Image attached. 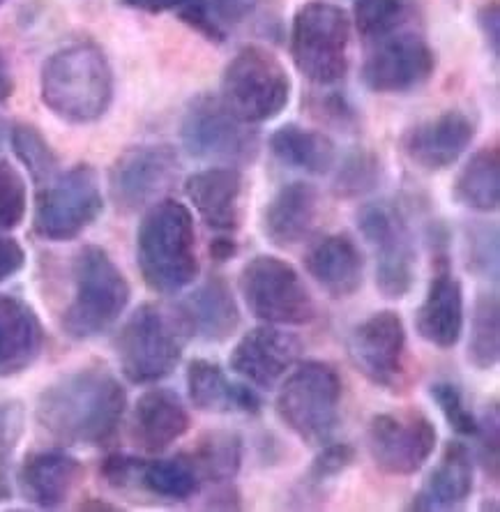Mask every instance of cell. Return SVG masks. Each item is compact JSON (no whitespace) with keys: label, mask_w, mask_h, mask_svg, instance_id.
I'll list each match as a JSON object with an SVG mask.
<instances>
[{"label":"cell","mask_w":500,"mask_h":512,"mask_svg":"<svg viewBox=\"0 0 500 512\" xmlns=\"http://www.w3.org/2000/svg\"><path fill=\"white\" fill-rule=\"evenodd\" d=\"M127 409V393L106 367H81L63 374L37 397L35 418L65 446H104L116 436Z\"/></svg>","instance_id":"6da1fadb"},{"label":"cell","mask_w":500,"mask_h":512,"mask_svg":"<svg viewBox=\"0 0 500 512\" xmlns=\"http://www.w3.org/2000/svg\"><path fill=\"white\" fill-rule=\"evenodd\" d=\"M40 97L53 116L70 125H90L113 102V70L93 42H74L53 51L40 74Z\"/></svg>","instance_id":"7a4b0ae2"},{"label":"cell","mask_w":500,"mask_h":512,"mask_svg":"<svg viewBox=\"0 0 500 512\" xmlns=\"http://www.w3.org/2000/svg\"><path fill=\"white\" fill-rule=\"evenodd\" d=\"M136 263L150 291L173 296L194 284L201 263L196 254L194 217L185 203L159 199L136 231Z\"/></svg>","instance_id":"3957f363"},{"label":"cell","mask_w":500,"mask_h":512,"mask_svg":"<svg viewBox=\"0 0 500 512\" xmlns=\"http://www.w3.org/2000/svg\"><path fill=\"white\" fill-rule=\"evenodd\" d=\"M192 326L180 305L143 303L130 314L116 335V356L127 381L148 386L173 374Z\"/></svg>","instance_id":"277c9868"},{"label":"cell","mask_w":500,"mask_h":512,"mask_svg":"<svg viewBox=\"0 0 500 512\" xmlns=\"http://www.w3.org/2000/svg\"><path fill=\"white\" fill-rule=\"evenodd\" d=\"M74 293L63 312V330L72 340H93L113 328L130 305V282L106 250L86 245L72 266Z\"/></svg>","instance_id":"5b68a950"},{"label":"cell","mask_w":500,"mask_h":512,"mask_svg":"<svg viewBox=\"0 0 500 512\" xmlns=\"http://www.w3.org/2000/svg\"><path fill=\"white\" fill-rule=\"evenodd\" d=\"M342 379L323 360H305L286 379L277 395V416L309 446H325L342 420Z\"/></svg>","instance_id":"8992f818"},{"label":"cell","mask_w":500,"mask_h":512,"mask_svg":"<svg viewBox=\"0 0 500 512\" xmlns=\"http://www.w3.org/2000/svg\"><path fill=\"white\" fill-rule=\"evenodd\" d=\"M291 88L282 60L259 44H247L224 67L219 100L242 123L261 125L289 107Z\"/></svg>","instance_id":"52a82bcc"},{"label":"cell","mask_w":500,"mask_h":512,"mask_svg":"<svg viewBox=\"0 0 500 512\" xmlns=\"http://www.w3.org/2000/svg\"><path fill=\"white\" fill-rule=\"evenodd\" d=\"M351 19L339 5L305 3L291 24V58L298 72L316 86H335L348 72Z\"/></svg>","instance_id":"ba28073f"},{"label":"cell","mask_w":500,"mask_h":512,"mask_svg":"<svg viewBox=\"0 0 500 512\" xmlns=\"http://www.w3.org/2000/svg\"><path fill=\"white\" fill-rule=\"evenodd\" d=\"M180 141L194 160L212 167H247L261 150V137L254 125L242 123L210 93L196 95L187 104L180 120Z\"/></svg>","instance_id":"9c48e42d"},{"label":"cell","mask_w":500,"mask_h":512,"mask_svg":"<svg viewBox=\"0 0 500 512\" xmlns=\"http://www.w3.org/2000/svg\"><path fill=\"white\" fill-rule=\"evenodd\" d=\"M102 210L104 197L97 171L90 164H77L40 185L33 229L51 243H67L93 227Z\"/></svg>","instance_id":"30bf717a"},{"label":"cell","mask_w":500,"mask_h":512,"mask_svg":"<svg viewBox=\"0 0 500 512\" xmlns=\"http://www.w3.org/2000/svg\"><path fill=\"white\" fill-rule=\"evenodd\" d=\"M240 293L247 310L270 326H305L316 305L298 270L279 256L259 254L240 273Z\"/></svg>","instance_id":"8fae6325"},{"label":"cell","mask_w":500,"mask_h":512,"mask_svg":"<svg viewBox=\"0 0 500 512\" xmlns=\"http://www.w3.org/2000/svg\"><path fill=\"white\" fill-rule=\"evenodd\" d=\"M362 236L376 252V286L385 298L399 300L411 293L415 282V245L411 229L397 206L388 201L367 203L360 210Z\"/></svg>","instance_id":"7c38bea8"},{"label":"cell","mask_w":500,"mask_h":512,"mask_svg":"<svg viewBox=\"0 0 500 512\" xmlns=\"http://www.w3.org/2000/svg\"><path fill=\"white\" fill-rule=\"evenodd\" d=\"M436 441V425L418 409L378 413L367 429L369 455L385 476L418 473L434 455Z\"/></svg>","instance_id":"4fadbf2b"},{"label":"cell","mask_w":500,"mask_h":512,"mask_svg":"<svg viewBox=\"0 0 500 512\" xmlns=\"http://www.w3.org/2000/svg\"><path fill=\"white\" fill-rule=\"evenodd\" d=\"M180 160L176 150L164 143H143L118 155L109 171V192L118 210L139 213L164 199L176 185Z\"/></svg>","instance_id":"5bb4252c"},{"label":"cell","mask_w":500,"mask_h":512,"mask_svg":"<svg viewBox=\"0 0 500 512\" xmlns=\"http://www.w3.org/2000/svg\"><path fill=\"white\" fill-rule=\"evenodd\" d=\"M348 356L376 388L397 393L408 379V337L401 316L392 310L374 312L353 328Z\"/></svg>","instance_id":"9a60e30c"},{"label":"cell","mask_w":500,"mask_h":512,"mask_svg":"<svg viewBox=\"0 0 500 512\" xmlns=\"http://www.w3.org/2000/svg\"><path fill=\"white\" fill-rule=\"evenodd\" d=\"M436 54L424 37L401 33L374 44L369 58L362 65V84L371 93L401 95L411 93L434 77Z\"/></svg>","instance_id":"2e32d148"},{"label":"cell","mask_w":500,"mask_h":512,"mask_svg":"<svg viewBox=\"0 0 500 512\" xmlns=\"http://www.w3.org/2000/svg\"><path fill=\"white\" fill-rule=\"evenodd\" d=\"M300 351L298 337L265 323L240 337L231 351L229 365L252 386L272 390L298 365Z\"/></svg>","instance_id":"e0dca14e"},{"label":"cell","mask_w":500,"mask_h":512,"mask_svg":"<svg viewBox=\"0 0 500 512\" xmlns=\"http://www.w3.org/2000/svg\"><path fill=\"white\" fill-rule=\"evenodd\" d=\"M475 139V120L459 109L413 125L401 137L406 160L422 171H445L461 160Z\"/></svg>","instance_id":"ac0fdd59"},{"label":"cell","mask_w":500,"mask_h":512,"mask_svg":"<svg viewBox=\"0 0 500 512\" xmlns=\"http://www.w3.org/2000/svg\"><path fill=\"white\" fill-rule=\"evenodd\" d=\"M464 289L452 275L448 256H438L427 296L415 312V330L424 342L452 349L464 335Z\"/></svg>","instance_id":"d6986e66"},{"label":"cell","mask_w":500,"mask_h":512,"mask_svg":"<svg viewBox=\"0 0 500 512\" xmlns=\"http://www.w3.org/2000/svg\"><path fill=\"white\" fill-rule=\"evenodd\" d=\"M176 12L196 33L219 44L240 30L270 33V26L277 24L272 0H185Z\"/></svg>","instance_id":"ffe728a7"},{"label":"cell","mask_w":500,"mask_h":512,"mask_svg":"<svg viewBox=\"0 0 500 512\" xmlns=\"http://www.w3.org/2000/svg\"><path fill=\"white\" fill-rule=\"evenodd\" d=\"M185 194L212 231L229 236L240 227L245 199V178L240 169L210 167L196 171L185 180Z\"/></svg>","instance_id":"44dd1931"},{"label":"cell","mask_w":500,"mask_h":512,"mask_svg":"<svg viewBox=\"0 0 500 512\" xmlns=\"http://www.w3.org/2000/svg\"><path fill=\"white\" fill-rule=\"evenodd\" d=\"M309 277L332 298H348L365 280V256L348 233L318 238L305 254Z\"/></svg>","instance_id":"7402d4cb"},{"label":"cell","mask_w":500,"mask_h":512,"mask_svg":"<svg viewBox=\"0 0 500 512\" xmlns=\"http://www.w3.org/2000/svg\"><path fill=\"white\" fill-rule=\"evenodd\" d=\"M17 480L28 503L40 508H58L79 487L83 466L65 450H37L21 462Z\"/></svg>","instance_id":"603a6c76"},{"label":"cell","mask_w":500,"mask_h":512,"mask_svg":"<svg viewBox=\"0 0 500 512\" xmlns=\"http://www.w3.org/2000/svg\"><path fill=\"white\" fill-rule=\"evenodd\" d=\"M44 328L26 300L0 296V379L30 370L42 356Z\"/></svg>","instance_id":"cb8c5ba5"},{"label":"cell","mask_w":500,"mask_h":512,"mask_svg":"<svg viewBox=\"0 0 500 512\" xmlns=\"http://www.w3.org/2000/svg\"><path fill=\"white\" fill-rule=\"evenodd\" d=\"M189 432V413L173 390L150 388L134 404L132 439L146 453H164Z\"/></svg>","instance_id":"d4e9b609"},{"label":"cell","mask_w":500,"mask_h":512,"mask_svg":"<svg viewBox=\"0 0 500 512\" xmlns=\"http://www.w3.org/2000/svg\"><path fill=\"white\" fill-rule=\"evenodd\" d=\"M318 220V190L305 180L279 187L263 208L261 229L277 247H293L314 231Z\"/></svg>","instance_id":"484cf974"},{"label":"cell","mask_w":500,"mask_h":512,"mask_svg":"<svg viewBox=\"0 0 500 512\" xmlns=\"http://www.w3.org/2000/svg\"><path fill=\"white\" fill-rule=\"evenodd\" d=\"M473 494V457L461 441H450L443 455L413 496L411 510H454Z\"/></svg>","instance_id":"4316f807"},{"label":"cell","mask_w":500,"mask_h":512,"mask_svg":"<svg viewBox=\"0 0 500 512\" xmlns=\"http://www.w3.org/2000/svg\"><path fill=\"white\" fill-rule=\"evenodd\" d=\"M187 393L194 409L206 413H261V397L245 383L231 381L222 367L206 358L187 365Z\"/></svg>","instance_id":"83f0119b"},{"label":"cell","mask_w":500,"mask_h":512,"mask_svg":"<svg viewBox=\"0 0 500 512\" xmlns=\"http://www.w3.org/2000/svg\"><path fill=\"white\" fill-rule=\"evenodd\" d=\"M192 335L206 342H226L240 328V310L231 286L222 277H210L180 303Z\"/></svg>","instance_id":"f1b7e54d"},{"label":"cell","mask_w":500,"mask_h":512,"mask_svg":"<svg viewBox=\"0 0 500 512\" xmlns=\"http://www.w3.org/2000/svg\"><path fill=\"white\" fill-rule=\"evenodd\" d=\"M270 153L286 167L300 169L312 176L330 173L337 164V146L328 134L307 130L302 125H282L268 141Z\"/></svg>","instance_id":"f546056e"},{"label":"cell","mask_w":500,"mask_h":512,"mask_svg":"<svg viewBox=\"0 0 500 512\" xmlns=\"http://www.w3.org/2000/svg\"><path fill=\"white\" fill-rule=\"evenodd\" d=\"M452 197L473 213H494L500 203V150L484 146L471 155L452 185Z\"/></svg>","instance_id":"4dcf8cb0"},{"label":"cell","mask_w":500,"mask_h":512,"mask_svg":"<svg viewBox=\"0 0 500 512\" xmlns=\"http://www.w3.org/2000/svg\"><path fill=\"white\" fill-rule=\"evenodd\" d=\"M136 483L146 492L169 501H187L201 492L203 478L192 455L150 459L139 464Z\"/></svg>","instance_id":"1f68e13d"},{"label":"cell","mask_w":500,"mask_h":512,"mask_svg":"<svg viewBox=\"0 0 500 512\" xmlns=\"http://www.w3.org/2000/svg\"><path fill=\"white\" fill-rule=\"evenodd\" d=\"M500 358V307L496 293L484 291L475 298L468 337V363L475 370L489 372Z\"/></svg>","instance_id":"d6a6232c"},{"label":"cell","mask_w":500,"mask_h":512,"mask_svg":"<svg viewBox=\"0 0 500 512\" xmlns=\"http://www.w3.org/2000/svg\"><path fill=\"white\" fill-rule=\"evenodd\" d=\"M411 17V0H355L353 5L355 30L369 47L401 33Z\"/></svg>","instance_id":"836d02e7"},{"label":"cell","mask_w":500,"mask_h":512,"mask_svg":"<svg viewBox=\"0 0 500 512\" xmlns=\"http://www.w3.org/2000/svg\"><path fill=\"white\" fill-rule=\"evenodd\" d=\"M192 457L203 483H231L242 466V439L236 432H208Z\"/></svg>","instance_id":"e575fe53"},{"label":"cell","mask_w":500,"mask_h":512,"mask_svg":"<svg viewBox=\"0 0 500 512\" xmlns=\"http://www.w3.org/2000/svg\"><path fill=\"white\" fill-rule=\"evenodd\" d=\"M12 150L19 157V162L28 169L30 178L37 185H44L58 173V155L53 153L51 143L44 139V134L30 123H17L10 132Z\"/></svg>","instance_id":"d590c367"},{"label":"cell","mask_w":500,"mask_h":512,"mask_svg":"<svg viewBox=\"0 0 500 512\" xmlns=\"http://www.w3.org/2000/svg\"><path fill=\"white\" fill-rule=\"evenodd\" d=\"M381 178V162L374 153L367 150H355L342 162L335 178V192L339 197H362L374 190Z\"/></svg>","instance_id":"8d00e7d4"},{"label":"cell","mask_w":500,"mask_h":512,"mask_svg":"<svg viewBox=\"0 0 500 512\" xmlns=\"http://www.w3.org/2000/svg\"><path fill=\"white\" fill-rule=\"evenodd\" d=\"M28 192L26 180L19 169L7 160H0V231L17 229L26 217Z\"/></svg>","instance_id":"74e56055"},{"label":"cell","mask_w":500,"mask_h":512,"mask_svg":"<svg viewBox=\"0 0 500 512\" xmlns=\"http://www.w3.org/2000/svg\"><path fill=\"white\" fill-rule=\"evenodd\" d=\"M429 395L438 404V409L448 420V425L461 436H475L480 420L473 416V411L466 406V399L461 390L450 381H438L429 388Z\"/></svg>","instance_id":"f35d334b"},{"label":"cell","mask_w":500,"mask_h":512,"mask_svg":"<svg viewBox=\"0 0 500 512\" xmlns=\"http://www.w3.org/2000/svg\"><path fill=\"white\" fill-rule=\"evenodd\" d=\"M21 434H24V411L19 409V404H0V501L10 496V464Z\"/></svg>","instance_id":"ab89813d"},{"label":"cell","mask_w":500,"mask_h":512,"mask_svg":"<svg viewBox=\"0 0 500 512\" xmlns=\"http://www.w3.org/2000/svg\"><path fill=\"white\" fill-rule=\"evenodd\" d=\"M355 462V450L348 443H325L321 453L309 466L305 483L309 489H321L323 485L342 476V473Z\"/></svg>","instance_id":"60d3db41"},{"label":"cell","mask_w":500,"mask_h":512,"mask_svg":"<svg viewBox=\"0 0 500 512\" xmlns=\"http://www.w3.org/2000/svg\"><path fill=\"white\" fill-rule=\"evenodd\" d=\"M468 268L484 277H498V231L496 227H473L468 233Z\"/></svg>","instance_id":"b9f144b4"},{"label":"cell","mask_w":500,"mask_h":512,"mask_svg":"<svg viewBox=\"0 0 500 512\" xmlns=\"http://www.w3.org/2000/svg\"><path fill=\"white\" fill-rule=\"evenodd\" d=\"M480 436V459L484 466V473L494 480H498V469H500V418H498V406H491L487 416L477 427V434Z\"/></svg>","instance_id":"7bdbcfd3"},{"label":"cell","mask_w":500,"mask_h":512,"mask_svg":"<svg viewBox=\"0 0 500 512\" xmlns=\"http://www.w3.org/2000/svg\"><path fill=\"white\" fill-rule=\"evenodd\" d=\"M141 459L130 457V455H111L104 459L102 464V476L106 483L113 487H125L130 483H136V473H139Z\"/></svg>","instance_id":"ee69618b"},{"label":"cell","mask_w":500,"mask_h":512,"mask_svg":"<svg viewBox=\"0 0 500 512\" xmlns=\"http://www.w3.org/2000/svg\"><path fill=\"white\" fill-rule=\"evenodd\" d=\"M477 26H480V30H482V37H484V42H487L491 56L498 58V51H500V10H498L496 0H489V3H484L480 7V12H477Z\"/></svg>","instance_id":"f6af8a7d"},{"label":"cell","mask_w":500,"mask_h":512,"mask_svg":"<svg viewBox=\"0 0 500 512\" xmlns=\"http://www.w3.org/2000/svg\"><path fill=\"white\" fill-rule=\"evenodd\" d=\"M26 266V250L10 236H0V282L21 273Z\"/></svg>","instance_id":"bcb514c9"},{"label":"cell","mask_w":500,"mask_h":512,"mask_svg":"<svg viewBox=\"0 0 500 512\" xmlns=\"http://www.w3.org/2000/svg\"><path fill=\"white\" fill-rule=\"evenodd\" d=\"M185 0H123V5L132 7V10L139 12H148V14H162V12H171L178 10Z\"/></svg>","instance_id":"7dc6e473"},{"label":"cell","mask_w":500,"mask_h":512,"mask_svg":"<svg viewBox=\"0 0 500 512\" xmlns=\"http://www.w3.org/2000/svg\"><path fill=\"white\" fill-rule=\"evenodd\" d=\"M236 252H238L236 240L229 238V236H219V238L212 240V245H210V256L215 261H219V263L233 259V256H236Z\"/></svg>","instance_id":"c3c4849f"},{"label":"cell","mask_w":500,"mask_h":512,"mask_svg":"<svg viewBox=\"0 0 500 512\" xmlns=\"http://www.w3.org/2000/svg\"><path fill=\"white\" fill-rule=\"evenodd\" d=\"M12 93H14L12 70H10V65H7L3 51H0V104H3L5 100H10Z\"/></svg>","instance_id":"681fc988"},{"label":"cell","mask_w":500,"mask_h":512,"mask_svg":"<svg viewBox=\"0 0 500 512\" xmlns=\"http://www.w3.org/2000/svg\"><path fill=\"white\" fill-rule=\"evenodd\" d=\"M3 139H5V120L0 118V143H3Z\"/></svg>","instance_id":"f907efd6"},{"label":"cell","mask_w":500,"mask_h":512,"mask_svg":"<svg viewBox=\"0 0 500 512\" xmlns=\"http://www.w3.org/2000/svg\"><path fill=\"white\" fill-rule=\"evenodd\" d=\"M7 3V0H0V5H5Z\"/></svg>","instance_id":"816d5d0a"}]
</instances>
